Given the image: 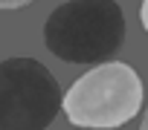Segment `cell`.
I'll use <instances>...</instances> for the list:
<instances>
[{"mask_svg": "<svg viewBox=\"0 0 148 130\" xmlns=\"http://www.w3.org/2000/svg\"><path fill=\"white\" fill-rule=\"evenodd\" d=\"M44 43L67 64H105L125 43V15L113 0H67L47 18Z\"/></svg>", "mask_w": 148, "mask_h": 130, "instance_id": "1", "label": "cell"}, {"mask_svg": "<svg viewBox=\"0 0 148 130\" xmlns=\"http://www.w3.org/2000/svg\"><path fill=\"white\" fill-rule=\"evenodd\" d=\"M61 107L76 127H122L142 107V78L131 64L105 61L64 93Z\"/></svg>", "mask_w": 148, "mask_h": 130, "instance_id": "2", "label": "cell"}, {"mask_svg": "<svg viewBox=\"0 0 148 130\" xmlns=\"http://www.w3.org/2000/svg\"><path fill=\"white\" fill-rule=\"evenodd\" d=\"M61 87L35 58L0 61V130H47L61 110Z\"/></svg>", "mask_w": 148, "mask_h": 130, "instance_id": "3", "label": "cell"}, {"mask_svg": "<svg viewBox=\"0 0 148 130\" xmlns=\"http://www.w3.org/2000/svg\"><path fill=\"white\" fill-rule=\"evenodd\" d=\"M29 3H35V0H0V9H21Z\"/></svg>", "mask_w": 148, "mask_h": 130, "instance_id": "4", "label": "cell"}, {"mask_svg": "<svg viewBox=\"0 0 148 130\" xmlns=\"http://www.w3.org/2000/svg\"><path fill=\"white\" fill-rule=\"evenodd\" d=\"M139 20H142V26H145V32H148V0H142V9H139Z\"/></svg>", "mask_w": 148, "mask_h": 130, "instance_id": "5", "label": "cell"}, {"mask_svg": "<svg viewBox=\"0 0 148 130\" xmlns=\"http://www.w3.org/2000/svg\"><path fill=\"white\" fill-rule=\"evenodd\" d=\"M139 130H148V110H145V118H142V124H139Z\"/></svg>", "mask_w": 148, "mask_h": 130, "instance_id": "6", "label": "cell"}]
</instances>
